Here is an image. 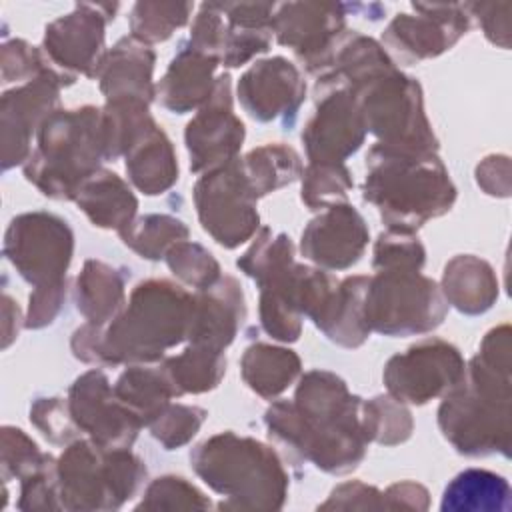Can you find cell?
<instances>
[{
  "label": "cell",
  "instance_id": "obj_1",
  "mask_svg": "<svg viewBox=\"0 0 512 512\" xmlns=\"http://www.w3.org/2000/svg\"><path fill=\"white\" fill-rule=\"evenodd\" d=\"M264 424L288 454L334 476L356 470L370 444L362 428V398L328 370L302 374L294 398L270 404Z\"/></svg>",
  "mask_w": 512,
  "mask_h": 512
},
{
  "label": "cell",
  "instance_id": "obj_2",
  "mask_svg": "<svg viewBox=\"0 0 512 512\" xmlns=\"http://www.w3.org/2000/svg\"><path fill=\"white\" fill-rule=\"evenodd\" d=\"M192 304L194 294L172 280H142L108 324L86 322L72 334V354L94 366L156 364L188 340Z\"/></svg>",
  "mask_w": 512,
  "mask_h": 512
},
{
  "label": "cell",
  "instance_id": "obj_3",
  "mask_svg": "<svg viewBox=\"0 0 512 512\" xmlns=\"http://www.w3.org/2000/svg\"><path fill=\"white\" fill-rule=\"evenodd\" d=\"M510 324L488 330L464 378L442 396L438 428L458 454L510 456Z\"/></svg>",
  "mask_w": 512,
  "mask_h": 512
},
{
  "label": "cell",
  "instance_id": "obj_4",
  "mask_svg": "<svg viewBox=\"0 0 512 512\" xmlns=\"http://www.w3.org/2000/svg\"><path fill=\"white\" fill-rule=\"evenodd\" d=\"M456 186L438 152L376 142L366 154L362 198L394 230L416 232L456 202Z\"/></svg>",
  "mask_w": 512,
  "mask_h": 512
},
{
  "label": "cell",
  "instance_id": "obj_5",
  "mask_svg": "<svg viewBox=\"0 0 512 512\" xmlns=\"http://www.w3.org/2000/svg\"><path fill=\"white\" fill-rule=\"evenodd\" d=\"M194 474L222 496L220 510H280L290 478L278 452L232 430L218 432L190 452Z\"/></svg>",
  "mask_w": 512,
  "mask_h": 512
},
{
  "label": "cell",
  "instance_id": "obj_6",
  "mask_svg": "<svg viewBox=\"0 0 512 512\" xmlns=\"http://www.w3.org/2000/svg\"><path fill=\"white\" fill-rule=\"evenodd\" d=\"M106 160L102 108H58L40 126L24 176L52 200H72Z\"/></svg>",
  "mask_w": 512,
  "mask_h": 512
},
{
  "label": "cell",
  "instance_id": "obj_7",
  "mask_svg": "<svg viewBox=\"0 0 512 512\" xmlns=\"http://www.w3.org/2000/svg\"><path fill=\"white\" fill-rule=\"evenodd\" d=\"M146 474V464L130 448H104L90 438H78L58 458L62 508L118 510L138 494Z\"/></svg>",
  "mask_w": 512,
  "mask_h": 512
},
{
  "label": "cell",
  "instance_id": "obj_8",
  "mask_svg": "<svg viewBox=\"0 0 512 512\" xmlns=\"http://www.w3.org/2000/svg\"><path fill=\"white\" fill-rule=\"evenodd\" d=\"M448 304L436 280L418 270H380L368 278L364 322L384 336H418L436 330Z\"/></svg>",
  "mask_w": 512,
  "mask_h": 512
},
{
  "label": "cell",
  "instance_id": "obj_9",
  "mask_svg": "<svg viewBox=\"0 0 512 512\" xmlns=\"http://www.w3.org/2000/svg\"><path fill=\"white\" fill-rule=\"evenodd\" d=\"M366 134L390 146L438 152V138L424 110L422 86L416 78L392 68L352 90Z\"/></svg>",
  "mask_w": 512,
  "mask_h": 512
},
{
  "label": "cell",
  "instance_id": "obj_10",
  "mask_svg": "<svg viewBox=\"0 0 512 512\" xmlns=\"http://www.w3.org/2000/svg\"><path fill=\"white\" fill-rule=\"evenodd\" d=\"M192 198L202 230L228 250L252 240L260 230L258 198L242 172L240 156L200 174Z\"/></svg>",
  "mask_w": 512,
  "mask_h": 512
},
{
  "label": "cell",
  "instance_id": "obj_11",
  "mask_svg": "<svg viewBox=\"0 0 512 512\" xmlns=\"http://www.w3.org/2000/svg\"><path fill=\"white\" fill-rule=\"evenodd\" d=\"M4 256L34 288L64 280L74 256V232L52 212L18 214L6 228Z\"/></svg>",
  "mask_w": 512,
  "mask_h": 512
},
{
  "label": "cell",
  "instance_id": "obj_12",
  "mask_svg": "<svg viewBox=\"0 0 512 512\" xmlns=\"http://www.w3.org/2000/svg\"><path fill=\"white\" fill-rule=\"evenodd\" d=\"M466 372L460 350L442 338H426L384 364L382 380L390 396L404 404L424 406L450 392Z\"/></svg>",
  "mask_w": 512,
  "mask_h": 512
},
{
  "label": "cell",
  "instance_id": "obj_13",
  "mask_svg": "<svg viewBox=\"0 0 512 512\" xmlns=\"http://www.w3.org/2000/svg\"><path fill=\"white\" fill-rule=\"evenodd\" d=\"M412 8L416 14L398 12L382 32V44L404 64L444 54L472 26L468 4L412 2Z\"/></svg>",
  "mask_w": 512,
  "mask_h": 512
},
{
  "label": "cell",
  "instance_id": "obj_14",
  "mask_svg": "<svg viewBox=\"0 0 512 512\" xmlns=\"http://www.w3.org/2000/svg\"><path fill=\"white\" fill-rule=\"evenodd\" d=\"M74 82V78L66 76L58 68H50L42 76L2 94V170L26 164L32 154V136L38 134L42 122L60 108L62 86H70Z\"/></svg>",
  "mask_w": 512,
  "mask_h": 512
},
{
  "label": "cell",
  "instance_id": "obj_15",
  "mask_svg": "<svg viewBox=\"0 0 512 512\" xmlns=\"http://www.w3.org/2000/svg\"><path fill=\"white\" fill-rule=\"evenodd\" d=\"M118 8L120 4L82 2L70 14L52 20L42 40L52 66L74 80L78 74L92 78L106 52L104 28Z\"/></svg>",
  "mask_w": 512,
  "mask_h": 512
},
{
  "label": "cell",
  "instance_id": "obj_16",
  "mask_svg": "<svg viewBox=\"0 0 512 512\" xmlns=\"http://www.w3.org/2000/svg\"><path fill=\"white\" fill-rule=\"evenodd\" d=\"M246 126L234 112L232 78L220 74L210 100L196 110L184 130L190 170L204 174L238 158Z\"/></svg>",
  "mask_w": 512,
  "mask_h": 512
},
{
  "label": "cell",
  "instance_id": "obj_17",
  "mask_svg": "<svg viewBox=\"0 0 512 512\" xmlns=\"http://www.w3.org/2000/svg\"><path fill=\"white\" fill-rule=\"evenodd\" d=\"M70 414L90 440L104 448H130L142 422L114 394V386L100 368L80 374L68 390Z\"/></svg>",
  "mask_w": 512,
  "mask_h": 512
},
{
  "label": "cell",
  "instance_id": "obj_18",
  "mask_svg": "<svg viewBox=\"0 0 512 512\" xmlns=\"http://www.w3.org/2000/svg\"><path fill=\"white\" fill-rule=\"evenodd\" d=\"M242 108L258 122L292 126L306 98V82L296 64L284 56L256 60L238 80Z\"/></svg>",
  "mask_w": 512,
  "mask_h": 512
},
{
  "label": "cell",
  "instance_id": "obj_19",
  "mask_svg": "<svg viewBox=\"0 0 512 512\" xmlns=\"http://www.w3.org/2000/svg\"><path fill=\"white\" fill-rule=\"evenodd\" d=\"M314 98V114L304 124L300 136L306 158L308 162L344 164L366 138L356 96L348 88H336Z\"/></svg>",
  "mask_w": 512,
  "mask_h": 512
},
{
  "label": "cell",
  "instance_id": "obj_20",
  "mask_svg": "<svg viewBox=\"0 0 512 512\" xmlns=\"http://www.w3.org/2000/svg\"><path fill=\"white\" fill-rule=\"evenodd\" d=\"M370 240L362 214L348 202L330 206L302 230L300 252L322 270H348L360 262Z\"/></svg>",
  "mask_w": 512,
  "mask_h": 512
},
{
  "label": "cell",
  "instance_id": "obj_21",
  "mask_svg": "<svg viewBox=\"0 0 512 512\" xmlns=\"http://www.w3.org/2000/svg\"><path fill=\"white\" fill-rule=\"evenodd\" d=\"M346 30V4L286 2L276 4L270 32L276 42L294 50L310 70Z\"/></svg>",
  "mask_w": 512,
  "mask_h": 512
},
{
  "label": "cell",
  "instance_id": "obj_22",
  "mask_svg": "<svg viewBox=\"0 0 512 512\" xmlns=\"http://www.w3.org/2000/svg\"><path fill=\"white\" fill-rule=\"evenodd\" d=\"M392 68L394 60L382 44L346 28L308 72L316 78L314 96H320L336 88L354 90Z\"/></svg>",
  "mask_w": 512,
  "mask_h": 512
},
{
  "label": "cell",
  "instance_id": "obj_23",
  "mask_svg": "<svg viewBox=\"0 0 512 512\" xmlns=\"http://www.w3.org/2000/svg\"><path fill=\"white\" fill-rule=\"evenodd\" d=\"M154 64L156 54L150 44L130 34L116 40V44L104 52L92 78L98 80L106 102L142 100L150 104L156 98Z\"/></svg>",
  "mask_w": 512,
  "mask_h": 512
},
{
  "label": "cell",
  "instance_id": "obj_24",
  "mask_svg": "<svg viewBox=\"0 0 512 512\" xmlns=\"http://www.w3.org/2000/svg\"><path fill=\"white\" fill-rule=\"evenodd\" d=\"M246 320V300L234 276H220L216 284L194 292L188 344L226 350Z\"/></svg>",
  "mask_w": 512,
  "mask_h": 512
},
{
  "label": "cell",
  "instance_id": "obj_25",
  "mask_svg": "<svg viewBox=\"0 0 512 512\" xmlns=\"http://www.w3.org/2000/svg\"><path fill=\"white\" fill-rule=\"evenodd\" d=\"M218 66L220 60L216 56L198 50L188 40L180 42L178 52L156 84L158 102L174 114L202 108L214 92Z\"/></svg>",
  "mask_w": 512,
  "mask_h": 512
},
{
  "label": "cell",
  "instance_id": "obj_26",
  "mask_svg": "<svg viewBox=\"0 0 512 512\" xmlns=\"http://www.w3.org/2000/svg\"><path fill=\"white\" fill-rule=\"evenodd\" d=\"M440 290L448 306L466 316H478L494 306L500 284L490 262L474 254H458L446 262Z\"/></svg>",
  "mask_w": 512,
  "mask_h": 512
},
{
  "label": "cell",
  "instance_id": "obj_27",
  "mask_svg": "<svg viewBox=\"0 0 512 512\" xmlns=\"http://www.w3.org/2000/svg\"><path fill=\"white\" fill-rule=\"evenodd\" d=\"M72 200L86 218L102 230L120 232L136 218L138 212V198L128 182L106 168H98L90 174L80 184Z\"/></svg>",
  "mask_w": 512,
  "mask_h": 512
},
{
  "label": "cell",
  "instance_id": "obj_28",
  "mask_svg": "<svg viewBox=\"0 0 512 512\" xmlns=\"http://www.w3.org/2000/svg\"><path fill=\"white\" fill-rule=\"evenodd\" d=\"M124 158L128 180L146 196L164 194L178 182L180 168L174 144L158 124L146 132Z\"/></svg>",
  "mask_w": 512,
  "mask_h": 512
},
{
  "label": "cell",
  "instance_id": "obj_29",
  "mask_svg": "<svg viewBox=\"0 0 512 512\" xmlns=\"http://www.w3.org/2000/svg\"><path fill=\"white\" fill-rule=\"evenodd\" d=\"M370 276H348L338 282L330 302L314 322V326L334 344L344 348L362 346L370 330L364 322V294Z\"/></svg>",
  "mask_w": 512,
  "mask_h": 512
},
{
  "label": "cell",
  "instance_id": "obj_30",
  "mask_svg": "<svg viewBox=\"0 0 512 512\" xmlns=\"http://www.w3.org/2000/svg\"><path fill=\"white\" fill-rule=\"evenodd\" d=\"M126 280L120 270L102 262L86 260L82 272L76 276L74 302L76 310L86 322L104 326L108 324L126 304Z\"/></svg>",
  "mask_w": 512,
  "mask_h": 512
},
{
  "label": "cell",
  "instance_id": "obj_31",
  "mask_svg": "<svg viewBox=\"0 0 512 512\" xmlns=\"http://www.w3.org/2000/svg\"><path fill=\"white\" fill-rule=\"evenodd\" d=\"M300 372V356L284 346L254 342L240 358V376L244 384L266 400H272L288 390Z\"/></svg>",
  "mask_w": 512,
  "mask_h": 512
},
{
  "label": "cell",
  "instance_id": "obj_32",
  "mask_svg": "<svg viewBox=\"0 0 512 512\" xmlns=\"http://www.w3.org/2000/svg\"><path fill=\"white\" fill-rule=\"evenodd\" d=\"M512 490L504 476L484 470L466 468L458 472L444 488L442 512H508Z\"/></svg>",
  "mask_w": 512,
  "mask_h": 512
},
{
  "label": "cell",
  "instance_id": "obj_33",
  "mask_svg": "<svg viewBox=\"0 0 512 512\" xmlns=\"http://www.w3.org/2000/svg\"><path fill=\"white\" fill-rule=\"evenodd\" d=\"M114 394L138 416L142 426H148L172 398H178L160 362L158 366L130 364L114 382Z\"/></svg>",
  "mask_w": 512,
  "mask_h": 512
},
{
  "label": "cell",
  "instance_id": "obj_34",
  "mask_svg": "<svg viewBox=\"0 0 512 512\" xmlns=\"http://www.w3.org/2000/svg\"><path fill=\"white\" fill-rule=\"evenodd\" d=\"M160 366L178 398L184 394H204L222 382L226 354L218 348L188 344L180 354L164 356Z\"/></svg>",
  "mask_w": 512,
  "mask_h": 512
},
{
  "label": "cell",
  "instance_id": "obj_35",
  "mask_svg": "<svg viewBox=\"0 0 512 512\" xmlns=\"http://www.w3.org/2000/svg\"><path fill=\"white\" fill-rule=\"evenodd\" d=\"M240 164L256 198L268 196L300 180L304 170L300 154L282 142H268L252 148L240 158Z\"/></svg>",
  "mask_w": 512,
  "mask_h": 512
},
{
  "label": "cell",
  "instance_id": "obj_36",
  "mask_svg": "<svg viewBox=\"0 0 512 512\" xmlns=\"http://www.w3.org/2000/svg\"><path fill=\"white\" fill-rule=\"evenodd\" d=\"M150 104L142 100H112L102 108L106 160L126 156L128 150L156 126Z\"/></svg>",
  "mask_w": 512,
  "mask_h": 512
},
{
  "label": "cell",
  "instance_id": "obj_37",
  "mask_svg": "<svg viewBox=\"0 0 512 512\" xmlns=\"http://www.w3.org/2000/svg\"><path fill=\"white\" fill-rule=\"evenodd\" d=\"M188 226L170 214H144L118 232L124 246L144 260H164L166 252L180 240H188Z\"/></svg>",
  "mask_w": 512,
  "mask_h": 512
},
{
  "label": "cell",
  "instance_id": "obj_38",
  "mask_svg": "<svg viewBox=\"0 0 512 512\" xmlns=\"http://www.w3.org/2000/svg\"><path fill=\"white\" fill-rule=\"evenodd\" d=\"M362 428L368 442L396 446L412 436L414 420L404 402L390 394L362 400Z\"/></svg>",
  "mask_w": 512,
  "mask_h": 512
},
{
  "label": "cell",
  "instance_id": "obj_39",
  "mask_svg": "<svg viewBox=\"0 0 512 512\" xmlns=\"http://www.w3.org/2000/svg\"><path fill=\"white\" fill-rule=\"evenodd\" d=\"M294 244L288 234H274L268 226H260L254 234L248 250L236 260L240 272L252 278L256 284L286 270L294 260Z\"/></svg>",
  "mask_w": 512,
  "mask_h": 512
},
{
  "label": "cell",
  "instance_id": "obj_40",
  "mask_svg": "<svg viewBox=\"0 0 512 512\" xmlns=\"http://www.w3.org/2000/svg\"><path fill=\"white\" fill-rule=\"evenodd\" d=\"M300 180V198L308 210H326L344 204L354 186L350 170L344 164L332 162H308Z\"/></svg>",
  "mask_w": 512,
  "mask_h": 512
},
{
  "label": "cell",
  "instance_id": "obj_41",
  "mask_svg": "<svg viewBox=\"0 0 512 512\" xmlns=\"http://www.w3.org/2000/svg\"><path fill=\"white\" fill-rule=\"evenodd\" d=\"M192 8L190 2H136L130 12L132 36L144 44L164 42L188 24Z\"/></svg>",
  "mask_w": 512,
  "mask_h": 512
},
{
  "label": "cell",
  "instance_id": "obj_42",
  "mask_svg": "<svg viewBox=\"0 0 512 512\" xmlns=\"http://www.w3.org/2000/svg\"><path fill=\"white\" fill-rule=\"evenodd\" d=\"M170 272L194 290H206L222 276L220 264L214 254L198 242L180 240L164 256Z\"/></svg>",
  "mask_w": 512,
  "mask_h": 512
},
{
  "label": "cell",
  "instance_id": "obj_43",
  "mask_svg": "<svg viewBox=\"0 0 512 512\" xmlns=\"http://www.w3.org/2000/svg\"><path fill=\"white\" fill-rule=\"evenodd\" d=\"M212 508V500L192 482H188L184 476L176 474H164L154 478L140 502L136 504V510H208Z\"/></svg>",
  "mask_w": 512,
  "mask_h": 512
},
{
  "label": "cell",
  "instance_id": "obj_44",
  "mask_svg": "<svg viewBox=\"0 0 512 512\" xmlns=\"http://www.w3.org/2000/svg\"><path fill=\"white\" fill-rule=\"evenodd\" d=\"M258 316L262 330L278 342H296L302 334L304 316L274 280L258 284Z\"/></svg>",
  "mask_w": 512,
  "mask_h": 512
},
{
  "label": "cell",
  "instance_id": "obj_45",
  "mask_svg": "<svg viewBox=\"0 0 512 512\" xmlns=\"http://www.w3.org/2000/svg\"><path fill=\"white\" fill-rule=\"evenodd\" d=\"M426 248L414 232L388 228L380 232L372 248V268L380 270H422Z\"/></svg>",
  "mask_w": 512,
  "mask_h": 512
},
{
  "label": "cell",
  "instance_id": "obj_46",
  "mask_svg": "<svg viewBox=\"0 0 512 512\" xmlns=\"http://www.w3.org/2000/svg\"><path fill=\"white\" fill-rule=\"evenodd\" d=\"M208 412L200 406L170 402L150 424L148 430L164 450H178L186 446L204 424Z\"/></svg>",
  "mask_w": 512,
  "mask_h": 512
},
{
  "label": "cell",
  "instance_id": "obj_47",
  "mask_svg": "<svg viewBox=\"0 0 512 512\" xmlns=\"http://www.w3.org/2000/svg\"><path fill=\"white\" fill-rule=\"evenodd\" d=\"M18 510H64L60 498L58 460L52 454L42 456L38 466L20 478Z\"/></svg>",
  "mask_w": 512,
  "mask_h": 512
},
{
  "label": "cell",
  "instance_id": "obj_48",
  "mask_svg": "<svg viewBox=\"0 0 512 512\" xmlns=\"http://www.w3.org/2000/svg\"><path fill=\"white\" fill-rule=\"evenodd\" d=\"M30 422L48 442L56 446H68L80 438V428L70 414L68 398H36L30 406Z\"/></svg>",
  "mask_w": 512,
  "mask_h": 512
},
{
  "label": "cell",
  "instance_id": "obj_49",
  "mask_svg": "<svg viewBox=\"0 0 512 512\" xmlns=\"http://www.w3.org/2000/svg\"><path fill=\"white\" fill-rule=\"evenodd\" d=\"M0 66H2V82H30L44 72H48L52 62L44 54L42 48L30 46L26 40L14 38L2 44L0 52Z\"/></svg>",
  "mask_w": 512,
  "mask_h": 512
},
{
  "label": "cell",
  "instance_id": "obj_50",
  "mask_svg": "<svg viewBox=\"0 0 512 512\" xmlns=\"http://www.w3.org/2000/svg\"><path fill=\"white\" fill-rule=\"evenodd\" d=\"M44 452H40L38 444L20 428L4 426L2 428V476L4 482L8 478H22L30 470L38 466Z\"/></svg>",
  "mask_w": 512,
  "mask_h": 512
},
{
  "label": "cell",
  "instance_id": "obj_51",
  "mask_svg": "<svg viewBox=\"0 0 512 512\" xmlns=\"http://www.w3.org/2000/svg\"><path fill=\"white\" fill-rule=\"evenodd\" d=\"M270 42V28H242L228 24L220 64H224L226 68H240L248 64L254 56L268 52Z\"/></svg>",
  "mask_w": 512,
  "mask_h": 512
},
{
  "label": "cell",
  "instance_id": "obj_52",
  "mask_svg": "<svg viewBox=\"0 0 512 512\" xmlns=\"http://www.w3.org/2000/svg\"><path fill=\"white\" fill-rule=\"evenodd\" d=\"M226 32H228V22H226L218 2H204V4H200L198 14L194 16L188 42L192 46H196L198 50L212 54L220 60Z\"/></svg>",
  "mask_w": 512,
  "mask_h": 512
},
{
  "label": "cell",
  "instance_id": "obj_53",
  "mask_svg": "<svg viewBox=\"0 0 512 512\" xmlns=\"http://www.w3.org/2000/svg\"><path fill=\"white\" fill-rule=\"evenodd\" d=\"M68 294V280L36 286L28 298V312L24 316V328L40 330L50 326L64 308Z\"/></svg>",
  "mask_w": 512,
  "mask_h": 512
},
{
  "label": "cell",
  "instance_id": "obj_54",
  "mask_svg": "<svg viewBox=\"0 0 512 512\" xmlns=\"http://www.w3.org/2000/svg\"><path fill=\"white\" fill-rule=\"evenodd\" d=\"M386 510L384 490L372 484L350 480L338 484L330 496L318 504V510Z\"/></svg>",
  "mask_w": 512,
  "mask_h": 512
},
{
  "label": "cell",
  "instance_id": "obj_55",
  "mask_svg": "<svg viewBox=\"0 0 512 512\" xmlns=\"http://www.w3.org/2000/svg\"><path fill=\"white\" fill-rule=\"evenodd\" d=\"M510 10L512 2H472L468 4V12L478 20L484 36L500 46H510Z\"/></svg>",
  "mask_w": 512,
  "mask_h": 512
},
{
  "label": "cell",
  "instance_id": "obj_56",
  "mask_svg": "<svg viewBox=\"0 0 512 512\" xmlns=\"http://www.w3.org/2000/svg\"><path fill=\"white\" fill-rule=\"evenodd\" d=\"M476 184L488 196H510V158L506 154H490L482 158L474 170Z\"/></svg>",
  "mask_w": 512,
  "mask_h": 512
},
{
  "label": "cell",
  "instance_id": "obj_57",
  "mask_svg": "<svg viewBox=\"0 0 512 512\" xmlns=\"http://www.w3.org/2000/svg\"><path fill=\"white\" fill-rule=\"evenodd\" d=\"M386 510H428L430 506V494L428 490L414 482V480H402L396 484H390L384 490Z\"/></svg>",
  "mask_w": 512,
  "mask_h": 512
},
{
  "label": "cell",
  "instance_id": "obj_58",
  "mask_svg": "<svg viewBox=\"0 0 512 512\" xmlns=\"http://www.w3.org/2000/svg\"><path fill=\"white\" fill-rule=\"evenodd\" d=\"M20 326H24V318L18 302L8 294H2V348H8L18 338Z\"/></svg>",
  "mask_w": 512,
  "mask_h": 512
}]
</instances>
